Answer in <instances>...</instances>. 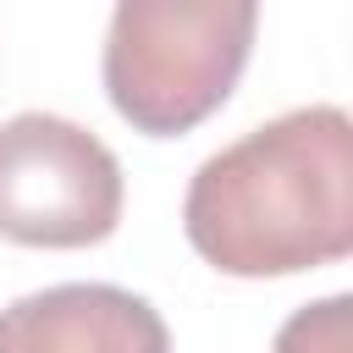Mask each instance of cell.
I'll return each instance as SVG.
<instances>
[{"instance_id":"6da1fadb","label":"cell","mask_w":353,"mask_h":353,"mask_svg":"<svg viewBox=\"0 0 353 353\" xmlns=\"http://www.w3.org/2000/svg\"><path fill=\"white\" fill-rule=\"evenodd\" d=\"M182 232L204 265L237 281L320 270L353 254V121L303 105L215 149L182 199Z\"/></svg>"},{"instance_id":"7a4b0ae2","label":"cell","mask_w":353,"mask_h":353,"mask_svg":"<svg viewBox=\"0 0 353 353\" xmlns=\"http://www.w3.org/2000/svg\"><path fill=\"white\" fill-rule=\"evenodd\" d=\"M254 33V0H121L105 28V94L143 138L193 132L232 99Z\"/></svg>"},{"instance_id":"3957f363","label":"cell","mask_w":353,"mask_h":353,"mask_svg":"<svg viewBox=\"0 0 353 353\" xmlns=\"http://www.w3.org/2000/svg\"><path fill=\"white\" fill-rule=\"evenodd\" d=\"M121 160L83 121L22 110L0 121V237L17 248H94L121 221Z\"/></svg>"},{"instance_id":"277c9868","label":"cell","mask_w":353,"mask_h":353,"mask_svg":"<svg viewBox=\"0 0 353 353\" xmlns=\"http://www.w3.org/2000/svg\"><path fill=\"white\" fill-rule=\"evenodd\" d=\"M0 353H171V331L143 292L61 281L0 309Z\"/></svg>"},{"instance_id":"5b68a950","label":"cell","mask_w":353,"mask_h":353,"mask_svg":"<svg viewBox=\"0 0 353 353\" xmlns=\"http://www.w3.org/2000/svg\"><path fill=\"white\" fill-rule=\"evenodd\" d=\"M270 353H353V298L331 292L281 320Z\"/></svg>"}]
</instances>
